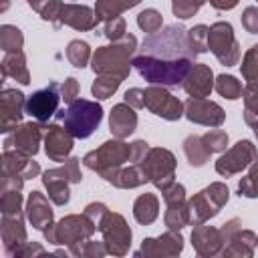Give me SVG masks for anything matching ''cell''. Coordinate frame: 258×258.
<instances>
[{"instance_id":"cell-1","label":"cell","mask_w":258,"mask_h":258,"mask_svg":"<svg viewBox=\"0 0 258 258\" xmlns=\"http://www.w3.org/2000/svg\"><path fill=\"white\" fill-rule=\"evenodd\" d=\"M131 64L149 85L175 87L185 81L189 69L194 67V58H159L151 54H137Z\"/></svg>"},{"instance_id":"cell-2","label":"cell","mask_w":258,"mask_h":258,"mask_svg":"<svg viewBox=\"0 0 258 258\" xmlns=\"http://www.w3.org/2000/svg\"><path fill=\"white\" fill-rule=\"evenodd\" d=\"M137 50V38L133 34H125L123 38L99 46L93 52L91 58V69L95 75H113L119 77L121 81H125L131 73V62H133V52Z\"/></svg>"},{"instance_id":"cell-3","label":"cell","mask_w":258,"mask_h":258,"mask_svg":"<svg viewBox=\"0 0 258 258\" xmlns=\"http://www.w3.org/2000/svg\"><path fill=\"white\" fill-rule=\"evenodd\" d=\"M127 161H131V143H125L117 137L101 143L97 149L89 151L83 157V165L99 173L105 181H109Z\"/></svg>"},{"instance_id":"cell-4","label":"cell","mask_w":258,"mask_h":258,"mask_svg":"<svg viewBox=\"0 0 258 258\" xmlns=\"http://www.w3.org/2000/svg\"><path fill=\"white\" fill-rule=\"evenodd\" d=\"M141 54L159 58H194L187 44V30L181 24H169L161 32L149 34L141 44Z\"/></svg>"},{"instance_id":"cell-5","label":"cell","mask_w":258,"mask_h":258,"mask_svg":"<svg viewBox=\"0 0 258 258\" xmlns=\"http://www.w3.org/2000/svg\"><path fill=\"white\" fill-rule=\"evenodd\" d=\"M56 119L64 121V129L75 139H87L103 121V107L97 101L77 99L69 105L67 111H56Z\"/></svg>"},{"instance_id":"cell-6","label":"cell","mask_w":258,"mask_h":258,"mask_svg":"<svg viewBox=\"0 0 258 258\" xmlns=\"http://www.w3.org/2000/svg\"><path fill=\"white\" fill-rule=\"evenodd\" d=\"M230 200V189L226 183L222 181H214L208 187L200 189L198 194H194V198L187 200V218L189 224H206L208 220L216 218L220 214V210L228 204Z\"/></svg>"},{"instance_id":"cell-7","label":"cell","mask_w":258,"mask_h":258,"mask_svg":"<svg viewBox=\"0 0 258 258\" xmlns=\"http://www.w3.org/2000/svg\"><path fill=\"white\" fill-rule=\"evenodd\" d=\"M99 228L95 226V222L85 216V214H69L64 218H60L56 224L48 226L42 234L46 238L48 244H56V246H71L83 240L93 238V234Z\"/></svg>"},{"instance_id":"cell-8","label":"cell","mask_w":258,"mask_h":258,"mask_svg":"<svg viewBox=\"0 0 258 258\" xmlns=\"http://www.w3.org/2000/svg\"><path fill=\"white\" fill-rule=\"evenodd\" d=\"M81 159L69 157L60 167H52L42 171V185L46 187V194L54 206H67L71 200L69 183H81Z\"/></svg>"},{"instance_id":"cell-9","label":"cell","mask_w":258,"mask_h":258,"mask_svg":"<svg viewBox=\"0 0 258 258\" xmlns=\"http://www.w3.org/2000/svg\"><path fill=\"white\" fill-rule=\"evenodd\" d=\"M141 169L145 171L147 179L159 189H167L173 181H175V167H177V161H175V155L165 149V147H151L147 151V155L139 161Z\"/></svg>"},{"instance_id":"cell-10","label":"cell","mask_w":258,"mask_h":258,"mask_svg":"<svg viewBox=\"0 0 258 258\" xmlns=\"http://www.w3.org/2000/svg\"><path fill=\"white\" fill-rule=\"evenodd\" d=\"M208 48L210 52L224 64V67H234L238 64L240 60V42L236 40V34H234V28L230 22L226 20H220V22H214L210 26V32H208Z\"/></svg>"},{"instance_id":"cell-11","label":"cell","mask_w":258,"mask_h":258,"mask_svg":"<svg viewBox=\"0 0 258 258\" xmlns=\"http://www.w3.org/2000/svg\"><path fill=\"white\" fill-rule=\"evenodd\" d=\"M99 232L103 236V242L107 246V254L111 256H125L131 248V240H133V232L127 224V220L117 214V212H109L101 226Z\"/></svg>"},{"instance_id":"cell-12","label":"cell","mask_w":258,"mask_h":258,"mask_svg":"<svg viewBox=\"0 0 258 258\" xmlns=\"http://www.w3.org/2000/svg\"><path fill=\"white\" fill-rule=\"evenodd\" d=\"M256 155H258L256 145L250 139H240L236 145H232L220 155V159L216 161V171L222 177H232L244 171L246 167H250Z\"/></svg>"},{"instance_id":"cell-13","label":"cell","mask_w":258,"mask_h":258,"mask_svg":"<svg viewBox=\"0 0 258 258\" xmlns=\"http://www.w3.org/2000/svg\"><path fill=\"white\" fill-rule=\"evenodd\" d=\"M145 109L165 121H177L183 117V103L161 85H149L145 89Z\"/></svg>"},{"instance_id":"cell-14","label":"cell","mask_w":258,"mask_h":258,"mask_svg":"<svg viewBox=\"0 0 258 258\" xmlns=\"http://www.w3.org/2000/svg\"><path fill=\"white\" fill-rule=\"evenodd\" d=\"M60 99V85L56 81H50L44 89H38L30 97H26V115L36 119L38 123H46L52 115H56Z\"/></svg>"},{"instance_id":"cell-15","label":"cell","mask_w":258,"mask_h":258,"mask_svg":"<svg viewBox=\"0 0 258 258\" xmlns=\"http://www.w3.org/2000/svg\"><path fill=\"white\" fill-rule=\"evenodd\" d=\"M161 194H163V202H165L163 222H165L167 230H177V232H181V228L189 226L185 187H183L181 183L173 181V183H171L167 189H163Z\"/></svg>"},{"instance_id":"cell-16","label":"cell","mask_w":258,"mask_h":258,"mask_svg":"<svg viewBox=\"0 0 258 258\" xmlns=\"http://www.w3.org/2000/svg\"><path fill=\"white\" fill-rule=\"evenodd\" d=\"M42 129H46L44 123H20L14 131H10V135L4 139V149H16L24 155L34 157L40 149V141H42Z\"/></svg>"},{"instance_id":"cell-17","label":"cell","mask_w":258,"mask_h":258,"mask_svg":"<svg viewBox=\"0 0 258 258\" xmlns=\"http://www.w3.org/2000/svg\"><path fill=\"white\" fill-rule=\"evenodd\" d=\"M183 250V236L177 230H167L157 238H145L135 256L145 258H173Z\"/></svg>"},{"instance_id":"cell-18","label":"cell","mask_w":258,"mask_h":258,"mask_svg":"<svg viewBox=\"0 0 258 258\" xmlns=\"http://www.w3.org/2000/svg\"><path fill=\"white\" fill-rule=\"evenodd\" d=\"M24 113H26L24 93L18 91V89L4 87L2 93H0V131L2 133L14 131L20 125Z\"/></svg>"},{"instance_id":"cell-19","label":"cell","mask_w":258,"mask_h":258,"mask_svg":"<svg viewBox=\"0 0 258 258\" xmlns=\"http://www.w3.org/2000/svg\"><path fill=\"white\" fill-rule=\"evenodd\" d=\"M24 216H26V212H20V214H2V220H0V236H2V246H4L6 256L16 258L18 252L28 242L26 228H24Z\"/></svg>"},{"instance_id":"cell-20","label":"cell","mask_w":258,"mask_h":258,"mask_svg":"<svg viewBox=\"0 0 258 258\" xmlns=\"http://www.w3.org/2000/svg\"><path fill=\"white\" fill-rule=\"evenodd\" d=\"M183 117L191 123L206 125V127H220L226 121V111L208 99H194L189 97L183 103Z\"/></svg>"},{"instance_id":"cell-21","label":"cell","mask_w":258,"mask_h":258,"mask_svg":"<svg viewBox=\"0 0 258 258\" xmlns=\"http://www.w3.org/2000/svg\"><path fill=\"white\" fill-rule=\"evenodd\" d=\"M73 135L56 125V123H50L46 125V133H44V153L50 161H58V163H64L73 151Z\"/></svg>"},{"instance_id":"cell-22","label":"cell","mask_w":258,"mask_h":258,"mask_svg":"<svg viewBox=\"0 0 258 258\" xmlns=\"http://www.w3.org/2000/svg\"><path fill=\"white\" fill-rule=\"evenodd\" d=\"M50 198H46L44 194L40 191H30L28 198H26V206H24V212H26V220L30 222V226L38 232H44L48 226L54 224V212L48 204Z\"/></svg>"},{"instance_id":"cell-23","label":"cell","mask_w":258,"mask_h":258,"mask_svg":"<svg viewBox=\"0 0 258 258\" xmlns=\"http://www.w3.org/2000/svg\"><path fill=\"white\" fill-rule=\"evenodd\" d=\"M71 26L79 32H87L97 28L99 18L95 14L93 8L85 6V4H62L60 12H58V26Z\"/></svg>"},{"instance_id":"cell-24","label":"cell","mask_w":258,"mask_h":258,"mask_svg":"<svg viewBox=\"0 0 258 258\" xmlns=\"http://www.w3.org/2000/svg\"><path fill=\"white\" fill-rule=\"evenodd\" d=\"M191 246H194L196 254L204 256V258H212V256L222 254L224 240H222L220 228L196 224L194 230H191Z\"/></svg>"},{"instance_id":"cell-25","label":"cell","mask_w":258,"mask_h":258,"mask_svg":"<svg viewBox=\"0 0 258 258\" xmlns=\"http://www.w3.org/2000/svg\"><path fill=\"white\" fill-rule=\"evenodd\" d=\"M214 83H216V79H214L212 69L208 64H204V62H194V67L189 69V73H187L185 81L181 83V87L189 97L206 99L214 91Z\"/></svg>"},{"instance_id":"cell-26","label":"cell","mask_w":258,"mask_h":258,"mask_svg":"<svg viewBox=\"0 0 258 258\" xmlns=\"http://www.w3.org/2000/svg\"><path fill=\"white\" fill-rule=\"evenodd\" d=\"M135 129H137V113H135V109L131 105H127L125 101L113 105V109L109 113V131L113 133V137L125 139Z\"/></svg>"},{"instance_id":"cell-27","label":"cell","mask_w":258,"mask_h":258,"mask_svg":"<svg viewBox=\"0 0 258 258\" xmlns=\"http://www.w3.org/2000/svg\"><path fill=\"white\" fill-rule=\"evenodd\" d=\"M2 171L20 173L24 179H32L40 173V165L30 155H24L16 149H4L2 151Z\"/></svg>"},{"instance_id":"cell-28","label":"cell","mask_w":258,"mask_h":258,"mask_svg":"<svg viewBox=\"0 0 258 258\" xmlns=\"http://www.w3.org/2000/svg\"><path fill=\"white\" fill-rule=\"evenodd\" d=\"M258 246V234H254L252 230H244L240 228L234 238L224 246L222 250V256L224 258H252L254 256V250Z\"/></svg>"},{"instance_id":"cell-29","label":"cell","mask_w":258,"mask_h":258,"mask_svg":"<svg viewBox=\"0 0 258 258\" xmlns=\"http://www.w3.org/2000/svg\"><path fill=\"white\" fill-rule=\"evenodd\" d=\"M0 67H2V77L4 79H14L20 85H30V71L26 67V54L22 50L4 52V58H2Z\"/></svg>"},{"instance_id":"cell-30","label":"cell","mask_w":258,"mask_h":258,"mask_svg":"<svg viewBox=\"0 0 258 258\" xmlns=\"http://www.w3.org/2000/svg\"><path fill=\"white\" fill-rule=\"evenodd\" d=\"M159 216V200L155 194H141L135 198L133 202V218L141 224V226H149L157 220Z\"/></svg>"},{"instance_id":"cell-31","label":"cell","mask_w":258,"mask_h":258,"mask_svg":"<svg viewBox=\"0 0 258 258\" xmlns=\"http://www.w3.org/2000/svg\"><path fill=\"white\" fill-rule=\"evenodd\" d=\"M149 179H147V175H145V171L141 169V165L139 163H131L129 167H121L111 179H109V183L113 185V187H119V189H133V187H139V185H143V183H147Z\"/></svg>"},{"instance_id":"cell-32","label":"cell","mask_w":258,"mask_h":258,"mask_svg":"<svg viewBox=\"0 0 258 258\" xmlns=\"http://www.w3.org/2000/svg\"><path fill=\"white\" fill-rule=\"evenodd\" d=\"M183 153L191 167H202L210 161V149L206 147L202 135H189L183 139Z\"/></svg>"},{"instance_id":"cell-33","label":"cell","mask_w":258,"mask_h":258,"mask_svg":"<svg viewBox=\"0 0 258 258\" xmlns=\"http://www.w3.org/2000/svg\"><path fill=\"white\" fill-rule=\"evenodd\" d=\"M137 4H141V0H97L95 2V14L99 18V22H107L115 16H121L125 10L135 8Z\"/></svg>"},{"instance_id":"cell-34","label":"cell","mask_w":258,"mask_h":258,"mask_svg":"<svg viewBox=\"0 0 258 258\" xmlns=\"http://www.w3.org/2000/svg\"><path fill=\"white\" fill-rule=\"evenodd\" d=\"M22 44H24V34L18 26H14V24H2L0 26V48L4 52L22 50Z\"/></svg>"},{"instance_id":"cell-35","label":"cell","mask_w":258,"mask_h":258,"mask_svg":"<svg viewBox=\"0 0 258 258\" xmlns=\"http://www.w3.org/2000/svg\"><path fill=\"white\" fill-rule=\"evenodd\" d=\"M91 58H93V52H91L89 42H85V40H71L67 44V60L73 67L85 69Z\"/></svg>"},{"instance_id":"cell-36","label":"cell","mask_w":258,"mask_h":258,"mask_svg":"<svg viewBox=\"0 0 258 258\" xmlns=\"http://www.w3.org/2000/svg\"><path fill=\"white\" fill-rule=\"evenodd\" d=\"M242 101H244V121L252 129L258 127V87L246 85L242 91Z\"/></svg>"},{"instance_id":"cell-37","label":"cell","mask_w":258,"mask_h":258,"mask_svg":"<svg viewBox=\"0 0 258 258\" xmlns=\"http://www.w3.org/2000/svg\"><path fill=\"white\" fill-rule=\"evenodd\" d=\"M214 89L218 91V95H222L224 99L228 101H236L242 97V83L234 77V75H218L216 77V83H214Z\"/></svg>"},{"instance_id":"cell-38","label":"cell","mask_w":258,"mask_h":258,"mask_svg":"<svg viewBox=\"0 0 258 258\" xmlns=\"http://www.w3.org/2000/svg\"><path fill=\"white\" fill-rule=\"evenodd\" d=\"M69 252H71V256H77V258H103L107 254V246H105L103 240L95 242V240L89 238V240L71 244Z\"/></svg>"},{"instance_id":"cell-39","label":"cell","mask_w":258,"mask_h":258,"mask_svg":"<svg viewBox=\"0 0 258 258\" xmlns=\"http://www.w3.org/2000/svg\"><path fill=\"white\" fill-rule=\"evenodd\" d=\"M121 79L119 77H113V75H97V79L93 81V85H91V93H93V97H97V99H109L111 95H115L117 93V89L121 87Z\"/></svg>"},{"instance_id":"cell-40","label":"cell","mask_w":258,"mask_h":258,"mask_svg":"<svg viewBox=\"0 0 258 258\" xmlns=\"http://www.w3.org/2000/svg\"><path fill=\"white\" fill-rule=\"evenodd\" d=\"M240 71H242V77H244L246 85L258 87V44H254L246 50V54L242 56Z\"/></svg>"},{"instance_id":"cell-41","label":"cell","mask_w":258,"mask_h":258,"mask_svg":"<svg viewBox=\"0 0 258 258\" xmlns=\"http://www.w3.org/2000/svg\"><path fill=\"white\" fill-rule=\"evenodd\" d=\"M26 4L34 12H38V16L42 20H48L54 26H58V12H60L62 2H58V0H26Z\"/></svg>"},{"instance_id":"cell-42","label":"cell","mask_w":258,"mask_h":258,"mask_svg":"<svg viewBox=\"0 0 258 258\" xmlns=\"http://www.w3.org/2000/svg\"><path fill=\"white\" fill-rule=\"evenodd\" d=\"M208 32H210V26L206 24H196L191 28H187V44H189V50L194 54H202V52H208Z\"/></svg>"},{"instance_id":"cell-43","label":"cell","mask_w":258,"mask_h":258,"mask_svg":"<svg viewBox=\"0 0 258 258\" xmlns=\"http://www.w3.org/2000/svg\"><path fill=\"white\" fill-rule=\"evenodd\" d=\"M137 26L147 34H155L163 26V16L155 8H145L137 14Z\"/></svg>"},{"instance_id":"cell-44","label":"cell","mask_w":258,"mask_h":258,"mask_svg":"<svg viewBox=\"0 0 258 258\" xmlns=\"http://www.w3.org/2000/svg\"><path fill=\"white\" fill-rule=\"evenodd\" d=\"M238 196L242 198H258V161L254 159L248 173L238 181Z\"/></svg>"},{"instance_id":"cell-45","label":"cell","mask_w":258,"mask_h":258,"mask_svg":"<svg viewBox=\"0 0 258 258\" xmlns=\"http://www.w3.org/2000/svg\"><path fill=\"white\" fill-rule=\"evenodd\" d=\"M206 2L208 0H171V12L179 20H187V18L196 16Z\"/></svg>"},{"instance_id":"cell-46","label":"cell","mask_w":258,"mask_h":258,"mask_svg":"<svg viewBox=\"0 0 258 258\" xmlns=\"http://www.w3.org/2000/svg\"><path fill=\"white\" fill-rule=\"evenodd\" d=\"M0 212L2 214H20L22 210V194L20 189H6L0 196Z\"/></svg>"},{"instance_id":"cell-47","label":"cell","mask_w":258,"mask_h":258,"mask_svg":"<svg viewBox=\"0 0 258 258\" xmlns=\"http://www.w3.org/2000/svg\"><path fill=\"white\" fill-rule=\"evenodd\" d=\"M206 147L210 149V153H224L228 147V133L222 129H212L208 133L202 135Z\"/></svg>"},{"instance_id":"cell-48","label":"cell","mask_w":258,"mask_h":258,"mask_svg":"<svg viewBox=\"0 0 258 258\" xmlns=\"http://www.w3.org/2000/svg\"><path fill=\"white\" fill-rule=\"evenodd\" d=\"M103 34H105L111 42L123 38V36L127 34V22H125V18H123V16H115V18L107 20V22H105V30H103Z\"/></svg>"},{"instance_id":"cell-49","label":"cell","mask_w":258,"mask_h":258,"mask_svg":"<svg viewBox=\"0 0 258 258\" xmlns=\"http://www.w3.org/2000/svg\"><path fill=\"white\" fill-rule=\"evenodd\" d=\"M109 212H111V210H109L103 202H91V204H87V206H85V210H83V214H85V216H89V218L95 222V226H97V228L101 226L103 218H105Z\"/></svg>"},{"instance_id":"cell-50","label":"cell","mask_w":258,"mask_h":258,"mask_svg":"<svg viewBox=\"0 0 258 258\" xmlns=\"http://www.w3.org/2000/svg\"><path fill=\"white\" fill-rule=\"evenodd\" d=\"M79 91H81V85H79V81H77L75 77L64 79V83L60 85V97H62V101H64L67 105H71L73 101H77Z\"/></svg>"},{"instance_id":"cell-51","label":"cell","mask_w":258,"mask_h":258,"mask_svg":"<svg viewBox=\"0 0 258 258\" xmlns=\"http://www.w3.org/2000/svg\"><path fill=\"white\" fill-rule=\"evenodd\" d=\"M240 20H242V26H244L246 32L258 34V6H248V8H244Z\"/></svg>"},{"instance_id":"cell-52","label":"cell","mask_w":258,"mask_h":258,"mask_svg":"<svg viewBox=\"0 0 258 258\" xmlns=\"http://www.w3.org/2000/svg\"><path fill=\"white\" fill-rule=\"evenodd\" d=\"M24 181L26 179L20 173H12V171H2L0 173V187H2V191H6V189H22Z\"/></svg>"},{"instance_id":"cell-53","label":"cell","mask_w":258,"mask_h":258,"mask_svg":"<svg viewBox=\"0 0 258 258\" xmlns=\"http://www.w3.org/2000/svg\"><path fill=\"white\" fill-rule=\"evenodd\" d=\"M123 101L127 105H131L133 109H143L145 107V89H137V87L127 89L123 95Z\"/></svg>"},{"instance_id":"cell-54","label":"cell","mask_w":258,"mask_h":258,"mask_svg":"<svg viewBox=\"0 0 258 258\" xmlns=\"http://www.w3.org/2000/svg\"><path fill=\"white\" fill-rule=\"evenodd\" d=\"M242 228V222H240V218H232V220H228L226 224H222V228H220V234H222V240H224V246L234 238V234L238 232Z\"/></svg>"},{"instance_id":"cell-55","label":"cell","mask_w":258,"mask_h":258,"mask_svg":"<svg viewBox=\"0 0 258 258\" xmlns=\"http://www.w3.org/2000/svg\"><path fill=\"white\" fill-rule=\"evenodd\" d=\"M149 149H151V147H149L147 141H143V139L133 141V143H131V161H133V163H139V161L147 155Z\"/></svg>"},{"instance_id":"cell-56","label":"cell","mask_w":258,"mask_h":258,"mask_svg":"<svg viewBox=\"0 0 258 258\" xmlns=\"http://www.w3.org/2000/svg\"><path fill=\"white\" fill-rule=\"evenodd\" d=\"M44 254H46V250L38 242H26V246L18 252L16 258H34V256H44Z\"/></svg>"},{"instance_id":"cell-57","label":"cell","mask_w":258,"mask_h":258,"mask_svg":"<svg viewBox=\"0 0 258 258\" xmlns=\"http://www.w3.org/2000/svg\"><path fill=\"white\" fill-rule=\"evenodd\" d=\"M210 6H214L216 10H232L238 6L240 0H208Z\"/></svg>"},{"instance_id":"cell-58","label":"cell","mask_w":258,"mask_h":258,"mask_svg":"<svg viewBox=\"0 0 258 258\" xmlns=\"http://www.w3.org/2000/svg\"><path fill=\"white\" fill-rule=\"evenodd\" d=\"M8 4H10V0H2V6H0V12H6V10H8Z\"/></svg>"},{"instance_id":"cell-59","label":"cell","mask_w":258,"mask_h":258,"mask_svg":"<svg viewBox=\"0 0 258 258\" xmlns=\"http://www.w3.org/2000/svg\"><path fill=\"white\" fill-rule=\"evenodd\" d=\"M254 135H256V139H258V127H254Z\"/></svg>"},{"instance_id":"cell-60","label":"cell","mask_w":258,"mask_h":258,"mask_svg":"<svg viewBox=\"0 0 258 258\" xmlns=\"http://www.w3.org/2000/svg\"><path fill=\"white\" fill-rule=\"evenodd\" d=\"M256 161H258V155H256Z\"/></svg>"},{"instance_id":"cell-61","label":"cell","mask_w":258,"mask_h":258,"mask_svg":"<svg viewBox=\"0 0 258 258\" xmlns=\"http://www.w3.org/2000/svg\"><path fill=\"white\" fill-rule=\"evenodd\" d=\"M256 2H258V0H256Z\"/></svg>"}]
</instances>
